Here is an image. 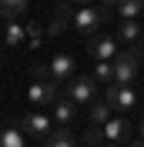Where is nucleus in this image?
Listing matches in <instances>:
<instances>
[{"instance_id":"23","label":"nucleus","mask_w":144,"mask_h":147,"mask_svg":"<svg viewBox=\"0 0 144 147\" xmlns=\"http://www.w3.org/2000/svg\"><path fill=\"white\" fill-rule=\"evenodd\" d=\"M71 3H74V7H87L90 0H71Z\"/></svg>"},{"instance_id":"17","label":"nucleus","mask_w":144,"mask_h":147,"mask_svg":"<svg viewBox=\"0 0 144 147\" xmlns=\"http://www.w3.org/2000/svg\"><path fill=\"white\" fill-rule=\"evenodd\" d=\"M94 77H97L101 87H111V84H114V60H97V67H94Z\"/></svg>"},{"instance_id":"19","label":"nucleus","mask_w":144,"mask_h":147,"mask_svg":"<svg viewBox=\"0 0 144 147\" xmlns=\"http://www.w3.org/2000/svg\"><path fill=\"white\" fill-rule=\"evenodd\" d=\"M84 144H87V147H101V140H104V127H97V124H90V127L87 130H84Z\"/></svg>"},{"instance_id":"24","label":"nucleus","mask_w":144,"mask_h":147,"mask_svg":"<svg viewBox=\"0 0 144 147\" xmlns=\"http://www.w3.org/2000/svg\"><path fill=\"white\" fill-rule=\"evenodd\" d=\"M127 147H144V137H141V140H131Z\"/></svg>"},{"instance_id":"9","label":"nucleus","mask_w":144,"mask_h":147,"mask_svg":"<svg viewBox=\"0 0 144 147\" xmlns=\"http://www.w3.org/2000/svg\"><path fill=\"white\" fill-rule=\"evenodd\" d=\"M47 74H50V80L67 84V80L74 77V57H71V54H57V57H50V60H47Z\"/></svg>"},{"instance_id":"27","label":"nucleus","mask_w":144,"mask_h":147,"mask_svg":"<svg viewBox=\"0 0 144 147\" xmlns=\"http://www.w3.org/2000/svg\"><path fill=\"white\" fill-rule=\"evenodd\" d=\"M141 44H144V37H141Z\"/></svg>"},{"instance_id":"3","label":"nucleus","mask_w":144,"mask_h":147,"mask_svg":"<svg viewBox=\"0 0 144 147\" xmlns=\"http://www.w3.org/2000/svg\"><path fill=\"white\" fill-rule=\"evenodd\" d=\"M111 13H114V7H81L77 13L71 17V27L77 30V34H84V37H90V34H97L104 24L111 20Z\"/></svg>"},{"instance_id":"21","label":"nucleus","mask_w":144,"mask_h":147,"mask_svg":"<svg viewBox=\"0 0 144 147\" xmlns=\"http://www.w3.org/2000/svg\"><path fill=\"white\" fill-rule=\"evenodd\" d=\"M44 40V27L40 24H27V47H37Z\"/></svg>"},{"instance_id":"20","label":"nucleus","mask_w":144,"mask_h":147,"mask_svg":"<svg viewBox=\"0 0 144 147\" xmlns=\"http://www.w3.org/2000/svg\"><path fill=\"white\" fill-rule=\"evenodd\" d=\"M64 27H71V20L57 13V17L50 20V24H47V37H60V30H64Z\"/></svg>"},{"instance_id":"8","label":"nucleus","mask_w":144,"mask_h":147,"mask_svg":"<svg viewBox=\"0 0 144 147\" xmlns=\"http://www.w3.org/2000/svg\"><path fill=\"white\" fill-rule=\"evenodd\" d=\"M131 134H134V124H131L127 114H117L104 124V140L107 144H124V140H131Z\"/></svg>"},{"instance_id":"18","label":"nucleus","mask_w":144,"mask_h":147,"mask_svg":"<svg viewBox=\"0 0 144 147\" xmlns=\"http://www.w3.org/2000/svg\"><path fill=\"white\" fill-rule=\"evenodd\" d=\"M0 147H27L24 144V130H17L14 124H7L3 134H0Z\"/></svg>"},{"instance_id":"11","label":"nucleus","mask_w":144,"mask_h":147,"mask_svg":"<svg viewBox=\"0 0 144 147\" xmlns=\"http://www.w3.org/2000/svg\"><path fill=\"white\" fill-rule=\"evenodd\" d=\"M144 37V27L137 24V20H121V27H117V40L124 47H131V44H137Z\"/></svg>"},{"instance_id":"4","label":"nucleus","mask_w":144,"mask_h":147,"mask_svg":"<svg viewBox=\"0 0 144 147\" xmlns=\"http://www.w3.org/2000/svg\"><path fill=\"white\" fill-rule=\"evenodd\" d=\"M57 97H60V84L50 80V77H37L27 87V100L34 104V107H54Z\"/></svg>"},{"instance_id":"2","label":"nucleus","mask_w":144,"mask_h":147,"mask_svg":"<svg viewBox=\"0 0 144 147\" xmlns=\"http://www.w3.org/2000/svg\"><path fill=\"white\" fill-rule=\"evenodd\" d=\"M97 77H94V74H74L71 80L64 84V94H67V97H71L74 104H77V107H90V104L97 100Z\"/></svg>"},{"instance_id":"1","label":"nucleus","mask_w":144,"mask_h":147,"mask_svg":"<svg viewBox=\"0 0 144 147\" xmlns=\"http://www.w3.org/2000/svg\"><path fill=\"white\" fill-rule=\"evenodd\" d=\"M141 54H144V44L141 47L131 44L114 57V84H134L137 70H141Z\"/></svg>"},{"instance_id":"14","label":"nucleus","mask_w":144,"mask_h":147,"mask_svg":"<svg viewBox=\"0 0 144 147\" xmlns=\"http://www.w3.org/2000/svg\"><path fill=\"white\" fill-rule=\"evenodd\" d=\"M111 117H114V107H111L107 100H94V104L87 107V120H90V124H97V127H104Z\"/></svg>"},{"instance_id":"7","label":"nucleus","mask_w":144,"mask_h":147,"mask_svg":"<svg viewBox=\"0 0 144 147\" xmlns=\"http://www.w3.org/2000/svg\"><path fill=\"white\" fill-rule=\"evenodd\" d=\"M87 54L94 60H114L121 54V47H117V37L111 34H90L87 37Z\"/></svg>"},{"instance_id":"15","label":"nucleus","mask_w":144,"mask_h":147,"mask_svg":"<svg viewBox=\"0 0 144 147\" xmlns=\"http://www.w3.org/2000/svg\"><path fill=\"white\" fill-rule=\"evenodd\" d=\"M27 10H30V0H0V17H3V24L17 20L20 13H27Z\"/></svg>"},{"instance_id":"12","label":"nucleus","mask_w":144,"mask_h":147,"mask_svg":"<svg viewBox=\"0 0 144 147\" xmlns=\"http://www.w3.org/2000/svg\"><path fill=\"white\" fill-rule=\"evenodd\" d=\"M44 147H77V140H74V134L64 127V124H57V127L44 137Z\"/></svg>"},{"instance_id":"16","label":"nucleus","mask_w":144,"mask_h":147,"mask_svg":"<svg viewBox=\"0 0 144 147\" xmlns=\"http://www.w3.org/2000/svg\"><path fill=\"white\" fill-rule=\"evenodd\" d=\"M114 13H117L121 20H137V17L144 13V0H117Z\"/></svg>"},{"instance_id":"26","label":"nucleus","mask_w":144,"mask_h":147,"mask_svg":"<svg viewBox=\"0 0 144 147\" xmlns=\"http://www.w3.org/2000/svg\"><path fill=\"white\" fill-rule=\"evenodd\" d=\"M104 147H117V144H104Z\"/></svg>"},{"instance_id":"10","label":"nucleus","mask_w":144,"mask_h":147,"mask_svg":"<svg viewBox=\"0 0 144 147\" xmlns=\"http://www.w3.org/2000/svg\"><path fill=\"white\" fill-rule=\"evenodd\" d=\"M50 114H54L57 124H64V127H67V124L77 117V104H74L67 94H64V97H57V104H54V110H50Z\"/></svg>"},{"instance_id":"6","label":"nucleus","mask_w":144,"mask_h":147,"mask_svg":"<svg viewBox=\"0 0 144 147\" xmlns=\"http://www.w3.org/2000/svg\"><path fill=\"white\" fill-rule=\"evenodd\" d=\"M54 114H47V110H30V114H24L20 117V130L27 134V137H34V140H44L50 130H54Z\"/></svg>"},{"instance_id":"25","label":"nucleus","mask_w":144,"mask_h":147,"mask_svg":"<svg viewBox=\"0 0 144 147\" xmlns=\"http://www.w3.org/2000/svg\"><path fill=\"white\" fill-rule=\"evenodd\" d=\"M137 130H141V137H144V117H141V127H137Z\"/></svg>"},{"instance_id":"13","label":"nucleus","mask_w":144,"mask_h":147,"mask_svg":"<svg viewBox=\"0 0 144 147\" xmlns=\"http://www.w3.org/2000/svg\"><path fill=\"white\" fill-rule=\"evenodd\" d=\"M24 40H27V27H20L17 20H10V24H3V47H7V50L20 47Z\"/></svg>"},{"instance_id":"22","label":"nucleus","mask_w":144,"mask_h":147,"mask_svg":"<svg viewBox=\"0 0 144 147\" xmlns=\"http://www.w3.org/2000/svg\"><path fill=\"white\" fill-rule=\"evenodd\" d=\"M101 7H117V0H101Z\"/></svg>"},{"instance_id":"5","label":"nucleus","mask_w":144,"mask_h":147,"mask_svg":"<svg viewBox=\"0 0 144 147\" xmlns=\"http://www.w3.org/2000/svg\"><path fill=\"white\" fill-rule=\"evenodd\" d=\"M104 94H107L104 100L114 107V114H131L137 107V100H141L131 84H111V87H104Z\"/></svg>"}]
</instances>
